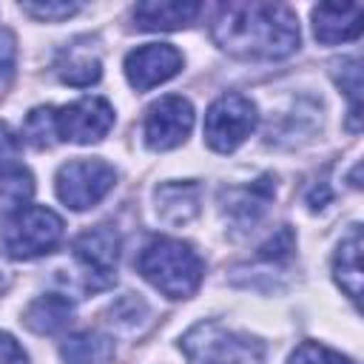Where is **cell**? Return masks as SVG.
<instances>
[{
  "mask_svg": "<svg viewBox=\"0 0 364 364\" xmlns=\"http://www.w3.org/2000/svg\"><path fill=\"white\" fill-rule=\"evenodd\" d=\"M191 364H262L264 344L216 321H199L182 338Z\"/></svg>",
  "mask_w": 364,
  "mask_h": 364,
  "instance_id": "cell-3",
  "label": "cell"
},
{
  "mask_svg": "<svg viewBox=\"0 0 364 364\" xmlns=\"http://www.w3.org/2000/svg\"><path fill=\"white\" fill-rule=\"evenodd\" d=\"M0 364H28L23 347L3 330H0Z\"/></svg>",
  "mask_w": 364,
  "mask_h": 364,
  "instance_id": "cell-26",
  "label": "cell"
},
{
  "mask_svg": "<svg viewBox=\"0 0 364 364\" xmlns=\"http://www.w3.org/2000/svg\"><path fill=\"white\" fill-rule=\"evenodd\" d=\"M74 256L88 276V287H108L117 276L119 233L111 225H97L74 239Z\"/></svg>",
  "mask_w": 364,
  "mask_h": 364,
  "instance_id": "cell-9",
  "label": "cell"
},
{
  "mask_svg": "<svg viewBox=\"0 0 364 364\" xmlns=\"http://www.w3.org/2000/svg\"><path fill=\"white\" fill-rule=\"evenodd\" d=\"M111 355H114V344L97 333H80L65 338L63 344V358L68 364H105Z\"/></svg>",
  "mask_w": 364,
  "mask_h": 364,
  "instance_id": "cell-18",
  "label": "cell"
},
{
  "mask_svg": "<svg viewBox=\"0 0 364 364\" xmlns=\"http://www.w3.org/2000/svg\"><path fill=\"white\" fill-rule=\"evenodd\" d=\"M202 11L199 3H136L134 6V20L136 28L142 31H176L185 28L196 20V14Z\"/></svg>",
  "mask_w": 364,
  "mask_h": 364,
  "instance_id": "cell-13",
  "label": "cell"
},
{
  "mask_svg": "<svg viewBox=\"0 0 364 364\" xmlns=\"http://www.w3.org/2000/svg\"><path fill=\"white\" fill-rule=\"evenodd\" d=\"M136 270L168 299H188L199 290L205 264L188 242L179 239H154L142 247Z\"/></svg>",
  "mask_w": 364,
  "mask_h": 364,
  "instance_id": "cell-2",
  "label": "cell"
},
{
  "mask_svg": "<svg viewBox=\"0 0 364 364\" xmlns=\"http://www.w3.org/2000/svg\"><path fill=\"white\" fill-rule=\"evenodd\" d=\"M23 134H26V139H28L34 148H51V145L57 142L54 108H34V111L26 117Z\"/></svg>",
  "mask_w": 364,
  "mask_h": 364,
  "instance_id": "cell-20",
  "label": "cell"
},
{
  "mask_svg": "<svg viewBox=\"0 0 364 364\" xmlns=\"http://www.w3.org/2000/svg\"><path fill=\"white\" fill-rule=\"evenodd\" d=\"M71 316H74V304L60 293H48L28 304V310L23 313V321L28 330L40 336H51V333L65 330L71 324Z\"/></svg>",
  "mask_w": 364,
  "mask_h": 364,
  "instance_id": "cell-15",
  "label": "cell"
},
{
  "mask_svg": "<svg viewBox=\"0 0 364 364\" xmlns=\"http://www.w3.org/2000/svg\"><path fill=\"white\" fill-rule=\"evenodd\" d=\"M333 74H336V82L341 85V91L353 102V111L350 114H353V128H355V119H358V111H361V63H358V57H350V60L336 63Z\"/></svg>",
  "mask_w": 364,
  "mask_h": 364,
  "instance_id": "cell-21",
  "label": "cell"
},
{
  "mask_svg": "<svg viewBox=\"0 0 364 364\" xmlns=\"http://www.w3.org/2000/svg\"><path fill=\"white\" fill-rule=\"evenodd\" d=\"M290 250H293V233H290V228H282L267 245H262L259 256L270 262V259H284Z\"/></svg>",
  "mask_w": 364,
  "mask_h": 364,
  "instance_id": "cell-25",
  "label": "cell"
},
{
  "mask_svg": "<svg viewBox=\"0 0 364 364\" xmlns=\"http://www.w3.org/2000/svg\"><path fill=\"white\" fill-rule=\"evenodd\" d=\"M3 284H6V276H3V270H0V290H3Z\"/></svg>",
  "mask_w": 364,
  "mask_h": 364,
  "instance_id": "cell-27",
  "label": "cell"
},
{
  "mask_svg": "<svg viewBox=\"0 0 364 364\" xmlns=\"http://www.w3.org/2000/svg\"><path fill=\"white\" fill-rule=\"evenodd\" d=\"M287 364H353V361L347 355H341V353L318 344V341H304V344H299L293 350V355H290Z\"/></svg>",
  "mask_w": 364,
  "mask_h": 364,
  "instance_id": "cell-22",
  "label": "cell"
},
{
  "mask_svg": "<svg viewBox=\"0 0 364 364\" xmlns=\"http://www.w3.org/2000/svg\"><path fill=\"white\" fill-rule=\"evenodd\" d=\"M54 125H57V139L77 142V145H91L100 142L111 125H114V108L102 97H82L71 105H63L54 111Z\"/></svg>",
  "mask_w": 364,
  "mask_h": 364,
  "instance_id": "cell-7",
  "label": "cell"
},
{
  "mask_svg": "<svg viewBox=\"0 0 364 364\" xmlns=\"http://www.w3.org/2000/svg\"><path fill=\"white\" fill-rule=\"evenodd\" d=\"M333 273H336L338 287L353 301H358L361 296V230L358 228H353L350 236L341 239L336 259H333Z\"/></svg>",
  "mask_w": 364,
  "mask_h": 364,
  "instance_id": "cell-17",
  "label": "cell"
},
{
  "mask_svg": "<svg viewBox=\"0 0 364 364\" xmlns=\"http://www.w3.org/2000/svg\"><path fill=\"white\" fill-rule=\"evenodd\" d=\"M182 68V54L171 43H148L125 57V77L136 91H148L171 80Z\"/></svg>",
  "mask_w": 364,
  "mask_h": 364,
  "instance_id": "cell-10",
  "label": "cell"
},
{
  "mask_svg": "<svg viewBox=\"0 0 364 364\" xmlns=\"http://www.w3.org/2000/svg\"><path fill=\"white\" fill-rule=\"evenodd\" d=\"M20 9L37 20H65L80 11L77 3H23Z\"/></svg>",
  "mask_w": 364,
  "mask_h": 364,
  "instance_id": "cell-23",
  "label": "cell"
},
{
  "mask_svg": "<svg viewBox=\"0 0 364 364\" xmlns=\"http://www.w3.org/2000/svg\"><path fill=\"white\" fill-rule=\"evenodd\" d=\"M63 239V219L40 205H26L17 210L6 233V250L14 259H34L54 250Z\"/></svg>",
  "mask_w": 364,
  "mask_h": 364,
  "instance_id": "cell-5",
  "label": "cell"
},
{
  "mask_svg": "<svg viewBox=\"0 0 364 364\" xmlns=\"http://www.w3.org/2000/svg\"><path fill=\"white\" fill-rule=\"evenodd\" d=\"M34 193V176L17 162V142L0 131V202L23 210Z\"/></svg>",
  "mask_w": 364,
  "mask_h": 364,
  "instance_id": "cell-12",
  "label": "cell"
},
{
  "mask_svg": "<svg viewBox=\"0 0 364 364\" xmlns=\"http://www.w3.org/2000/svg\"><path fill=\"white\" fill-rule=\"evenodd\" d=\"M57 71H60L63 82L77 85V88H85V85L97 82L100 74H102L100 60H97L94 54H88V51H77V48H68V51L60 57Z\"/></svg>",
  "mask_w": 364,
  "mask_h": 364,
  "instance_id": "cell-19",
  "label": "cell"
},
{
  "mask_svg": "<svg viewBox=\"0 0 364 364\" xmlns=\"http://www.w3.org/2000/svg\"><path fill=\"white\" fill-rule=\"evenodd\" d=\"M14 57H17V48H14V37L11 31H0V85H6L14 74Z\"/></svg>",
  "mask_w": 364,
  "mask_h": 364,
  "instance_id": "cell-24",
  "label": "cell"
},
{
  "mask_svg": "<svg viewBox=\"0 0 364 364\" xmlns=\"http://www.w3.org/2000/svg\"><path fill=\"white\" fill-rule=\"evenodd\" d=\"M193 128V108L185 97H162L145 111V145L151 151H171L185 142Z\"/></svg>",
  "mask_w": 364,
  "mask_h": 364,
  "instance_id": "cell-8",
  "label": "cell"
},
{
  "mask_svg": "<svg viewBox=\"0 0 364 364\" xmlns=\"http://www.w3.org/2000/svg\"><path fill=\"white\" fill-rule=\"evenodd\" d=\"M361 14L364 9L358 3H321L313 9V31L316 40L324 46L347 43L361 34Z\"/></svg>",
  "mask_w": 364,
  "mask_h": 364,
  "instance_id": "cell-11",
  "label": "cell"
},
{
  "mask_svg": "<svg viewBox=\"0 0 364 364\" xmlns=\"http://www.w3.org/2000/svg\"><path fill=\"white\" fill-rule=\"evenodd\" d=\"M210 37L242 60H279L299 48V20L282 3H225L219 6Z\"/></svg>",
  "mask_w": 364,
  "mask_h": 364,
  "instance_id": "cell-1",
  "label": "cell"
},
{
  "mask_svg": "<svg viewBox=\"0 0 364 364\" xmlns=\"http://www.w3.org/2000/svg\"><path fill=\"white\" fill-rule=\"evenodd\" d=\"M117 182L114 168L105 159H71L57 171V196L74 208H94Z\"/></svg>",
  "mask_w": 364,
  "mask_h": 364,
  "instance_id": "cell-6",
  "label": "cell"
},
{
  "mask_svg": "<svg viewBox=\"0 0 364 364\" xmlns=\"http://www.w3.org/2000/svg\"><path fill=\"white\" fill-rule=\"evenodd\" d=\"M156 213L171 225H185L199 213V185L171 182L156 191Z\"/></svg>",
  "mask_w": 364,
  "mask_h": 364,
  "instance_id": "cell-16",
  "label": "cell"
},
{
  "mask_svg": "<svg viewBox=\"0 0 364 364\" xmlns=\"http://www.w3.org/2000/svg\"><path fill=\"white\" fill-rule=\"evenodd\" d=\"M270 196H273L270 176H262V179H256V182L247 185V188H233V191H228V193H225V213H228L236 225L247 228V225H253V222L264 213Z\"/></svg>",
  "mask_w": 364,
  "mask_h": 364,
  "instance_id": "cell-14",
  "label": "cell"
},
{
  "mask_svg": "<svg viewBox=\"0 0 364 364\" xmlns=\"http://www.w3.org/2000/svg\"><path fill=\"white\" fill-rule=\"evenodd\" d=\"M253 128H256V108L242 94H222L219 100L210 102L205 114V142L219 154L236 151L250 136Z\"/></svg>",
  "mask_w": 364,
  "mask_h": 364,
  "instance_id": "cell-4",
  "label": "cell"
}]
</instances>
